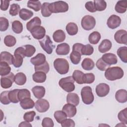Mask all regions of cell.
I'll return each mask as SVG.
<instances>
[{
  "instance_id": "cell-3",
  "label": "cell",
  "mask_w": 127,
  "mask_h": 127,
  "mask_svg": "<svg viewBox=\"0 0 127 127\" xmlns=\"http://www.w3.org/2000/svg\"><path fill=\"white\" fill-rule=\"evenodd\" d=\"M49 8L52 13L65 12L68 10V5L65 1H57L50 3Z\"/></svg>"
},
{
  "instance_id": "cell-22",
  "label": "cell",
  "mask_w": 127,
  "mask_h": 127,
  "mask_svg": "<svg viewBox=\"0 0 127 127\" xmlns=\"http://www.w3.org/2000/svg\"><path fill=\"white\" fill-rule=\"evenodd\" d=\"M53 38L54 41L57 43L62 42L65 39V34L62 30H57L53 33Z\"/></svg>"
},
{
  "instance_id": "cell-55",
  "label": "cell",
  "mask_w": 127,
  "mask_h": 127,
  "mask_svg": "<svg viewBox=\"0 0 127 127\" xmlns=\"http://www.w3.org/2000/svg\"><path fill=\"white\" fill-rule=\"evenodd\" d=\"M35 115H36V113L34 111L26 112L23 116V119L25 121L27 122H31L33 121Z\"/></svg>"
},
{
  "instance_id": "cell-8",
  "label": "cell",
  "mask_w": 127,
  "mask_h": 127,
  "mask_svg": "<svg viewBox=\"0 0 127 127\" xmlns=\"http://www.w3.org/2000/svg\"><path fill=\"white\" fill-rule=\"evenodd\" d=\"M81 24L82 28L85 30L92 29L96 25V20L94 17L90 15L84 16L81 19Z\"/></svg>"
},
{
  "instance_id": "cell-4",
  "label": "cell",
  "mask_w": 127,
  "mask_h": 127,
  "mask_svg": "<svg viewBox=\"0 0 127 127\" xmlns=\"http://www.w3.org/2000/svg\"><path fill=\"white\" fill-rule=\"evenodd\" d=\"M74 80L72 76H67L61 78L59 81L60 86L67 92H71L75 89Z\"/></svg>"
},
{
  "instance_id": "cell-28",
  "label": "cell",
  "mask_w": 127,
  "mask_h": 127,
  "mask_svg": "<svg viewBox=\"0 0 127 127\" xmlns=\"http://www.w3.org/2000/svg\"><path fill=\"white\" fill-rule=\"evenodd\" d=\"M81 66L84 70H90L94 67L95 63L92 59L90 58H85L81 63Z\"/></svg>"
},
{
  "instance_id": "cell-12",
  "label": "cell",
  "mask_w": 127,
  "mask_h": 127,
  "mask_svg": "<svg viewBox=\"0 0 127 127\" xmlns=\"http://www.w3.org/2000/svg\"><path fill=\"white\" fill-rule=\"evenodd\" d=\"M115 41L121 44H127V32L125 30L121 29L118 30L114 35Z\"/></svg>"
},
{
  "instance_id": "cell-53",
  "label": "cell",
  "mask_w": 127,
  "mask_h": 127,
  "mask_svg": "<svg viewBox=\"0 0 127 127\" xmlns=\"http://www.w3.org/2000/svg\"><path fill=\"white\" fill-rule=\"evenodd\" d=\"M9 26V22L7 18L3 17H0V31H6Z\"/></svg>"
},
{
  "instance_id": "cell-33",
  "label": "cell",
  "mask_w": 127,
  "mask_h": 127,
  "mask_svg": "<svg viewBox=\"0 0 127 127\" xmlns=\"http://www.w3.org/2000/svg\"><path fill=\"white\" fill-rule=\"evenodd\" d=\"M14 82L18 85H23L26 82V76L23 72H18L14 77Z\"/></svg>"
},
{
  "instance_id": "cell-11",
  "label": "cell",
  "mask_w": 127,
  "mask_h": 127,
  "mask_svg": "<svg viewBox=\"0 0 127 127\" xmlns=\"http://www.w3.org/2000/svg\"><path fill=\"white\" fill-rule=\"evenodd\" d=\"M35 107L38 112L44 113L49 109L50 104L46 99H39L35 103Z\"/></svg>"
},
{
  "instance_id": "cell-6",
  "label": "cell",
  "mask_w": 127,
  "mask_h": 127,
  "mask_svg": "<svg viewBox=\"0 0 127 127\" xmlns=\"http://www.w3.org/2000/svg\"><path fill=\"white\" fill-rule=\"evenodd\" d=\"M81 96L82 102L86 105L91 104L94 99L92 89L89 86H84L82 88L81 90Z\"/></svg>"
},
{
  "instance_id": "cell-54",
  "label": "cell",
  "mask_w": 127,
  "mask_h": 127,
  "mask_svg": "<svg viewBox=\"0 0 127 127\" xmlns=\"http://www.w3.org/2000/svg\"><path fill=\"white\" fill-rule=\"evenodd\" d=\"M96 66L98 69L101 71H104L106 69L107 67L109 66L104 61L102 60L101 58H100L97 60L96 63Z\"/></svg>"
},
{
  "instance_id": "cell-23",
  "label": "cell",
  "mask_w": 127,
  "mask_h": 127,
  "mask_svg": "<svg viewBox=\"0 0 127 127\" xmlns=\"http://www.w3.org/2000/svg\"><path fill=\"white\" fill-rule=\"evenodd\" d=\"M46 73L43 71H36L32 76L33 80L36 83H43L46 80Z\"/></svg>"
},
{
  "instance_id": "cell-24",
  "label": "cell",
  "mask_w": 127,
  "mask_h": 127,
  "mask_svg": "<svg viewBox=\"0 0 127 127\" xmlns=\"http://www.w3.org/2000/svg\"><path fill=\"white\" fill-rule=\"evenodd\" d=\"M66 102L67 103L71 104L75 106L79 103V98L78 95L74 93H69L66 96Z\"/></svg>"
},
{
  "instance_id": "cell-56",
  "label": "cell",
  "mask_w": 127,
  "mask_h": 127,
  "mask_svg": "<svg viewBox=\"0 0 127 127\" xmlns=\"http://www.w3.org/2000/svg\"><path fill=\"white\" fill-rule=\"evenodd\" d=\"M42 126L43 127H53L54 124L53 121L50 118H44L42 122Z\"/></svg>"
},
{
  "instance_id": "cell-10",
  "label": "cell",
  "mask_w": 127,
  "mask_h": 127,
  "mask_svg": "<svg viewBox=\"0 0 127 127\" xmlns=\"http://www.w3.org/2000/svg\"><path fill=\"white\" fill-rule=\"evenodd\" d=\"M30 33L34 38L40 40L45 36L46 30L43 26H37L30 30Z\"/></svg>"
},
{
  "instance_id": "cell-34",
  "label": "cell",
  "mask_w": 127,
  "mask_h": 127,
  "mask_svg": "<svg viewBox=\"0 0 127 127\" xmlns=\"http://www.w3.org/2000/svg\"><path fill=\"white\" fill-rule=\"evenodd\" d=\"M19 15L22 20L25 21L29 19L33 15V12L26 8H22L20 10Z\"/></svg>"
},
{
  "instance_id": "cell-13",
  "label": "cell",
  "mask_w": 127,
  "mask_h": 127,
  "mask_svg": "<svg viewBox=\"0 0 127 127\" xmlns=\"http://www.w3.org/2000/svg\"><path fill=\"white\" fill-rule=\"evenodd\" d=\"M121 23V18L115 14L111 15L107 20V24L109 28L114 29L118 27Z\"/></svg>"
},
{
  "instance_id": "cell-42",
  "label": "cell",
  "mask_w": 127,
  "mask_h": 127,
  "mask_svg": "<svg viewBox=\"0 0 127 127\" xmlns=\"http://www.w3.org/2000/svg\"><path fill=\"white\" fill-rule=\"evenodd\" d=\"M3 42L4 44L6 46L10 47H13L15 45L16 42V40L14 36L10 35H8L4 37Z\"/></svg>"
},
{
  "instance_id": "cell-37",
  "label": "cell",
  "mask_w": 127,
  "mask_h": 127,
  "mask_svg": "<svg viewBox=\"0 0 127 127\" xmlns=\"http://www.w3.org/2000/svg\"><path fill=\"white\" fill-rule=\"evenodd\" d=\"M81 54L78 52L72 51L70 54V59L71 63L74 64H78L81 60Z\"/></svg>"
},
{
  "instance_id": "cell-40",
  "label": "cell",
  "mask_w": 127,
  "mask_h": 127,
  "mask_svg": "<svg viewBox=\"0 0 127 127\" xmlns=\"http://www.w3.org/2000/svg\"><path fill=\"white\" fill-rule=\"evenodd\" d=\"M93 3L96 11L104 10L107 7V3L105 0H95Z\"/></svg>"
},
{
  "instance_id": "cell-58",
  "label": "cell",
  "mask_w": 127,
  "mask_h": 127,
  "mask_svg": "<svg viewBox=\"0 0 127 127\" xmlns=\"http://www.w3.org/2000/svg\"><path fill=\"white\" fill-rule=\"evenodd\" d=\"M85 7L86 9L90 12H95V11H96L94 7V3L92 1L86 2L85 4Z\"/></svg>"
},
{
  "instance_id": "cell-41",
  "label": "cell",
  "mask_w": 127,
  "mask_h": 127,
  "mask_svg": "<svg viewBox=\"0 0 127 127\" xmlns=\"http://www.w3.org/2000/svg\"><path fill=\"white\" fill-rule=\"evenodd\" d=\"M12 29L15 33H21L23 30V25L22 23L18 20L13 21L12 23Z\"/></svg>"
},
{
  "instance_id": "cell-19",
  "label": "cell",
  "mask_w": 127,
  "mask_h": 127,
  "mask_svg": "<svg viewBox=\"0 0 127 127\" xmlns=\"http://www.w3.org/2000/svg\"><path fill=\"white\" fill-rule=\"evenodd\" d=\"M115 98L118 102L124 103L127 101V92L125 89L118 90L115 94Z\"/></svg>"
},
{
  "instance_id": "cell-16",
  "label": "cell",
  "mask_w": 127,
  "mask_h": 127,
  "mask_svg": "<svg viewBox=\"0 0 127 127\" xmlns=\"http://www.w3.org/2000/svg\"><path fill=\"white\" fill-rule=\"evenodd\" d=\"M101 59L109 65L115 64L118 62L117 56L113 53H106L102 56Z\"/></svg>"
},
{
  "instance_id": "cell-29",
  "label": "cell",
  "mask_w": 127,
  "mask_h": 127,
  "mask_svg": "<svg viewBox=\"0 0 127 127\" xmlns=\"http://www.w3.org/2000/svg\"><path fill=\"white\" fill-rule=\"evenodd\" d=\"M65 29L68 34L71 36L76 35L78 30L77 25L74 22L68 23L66 26Z\"/></svg>"
},
{
  "instance_id": "cell-49",
  "label": "cell",
  "mask_w": 127,
  "mask_h": 127,
  "mask_svg": "<svg viewBox=\"0 0 127 127\" xmlns=\"http://www.w3.org/2000/svg\"><path fill=\"white\" fill-rule=\"evenodd\" d=\"M25 49V55L27 57H31L36 52L35 48L31 45H26L24 46Z\"/></svg>"
},
{
  "instance_id": "cell-35",
  "label": "cell",
  "mask_w": 127,
  "mask_h": 127,
  "mask_svg": "<svg viewBox=\"0 0 127 127\" xmlns=\"http://www.w3.org/2000/svg\"><path fill=\"white\" fill-rule=\"evenodd\" d=\"M101 39V35L97 31L92 32L88 37V40L90 43L92 44H97Z\"/></svg>"
},
{
  "instance_id": "cell-48",
  "label": "cell",
  "mask_w": 127,
  "mask_h": 127,
  "mask_svg": "<svg viewBox=\"0 0 127 127\" xmlns=\"http://www.w3.org/2000/svg\"><path fill=\"white\" fill-rule=\"evenodd\" d=\"M95 80V75L92 73H84L83 77V83L90 84Z\"/></svg>"
},
{
  "instance_id": "cell-15",
  "label": "cell",
  "mask_w": 127,
  "mask_h": 127,
  "mask_svg": "<svg viewBox=\"0 0 127 127\" xmlns=\"http://www.w3.org/2000/svg\"><path fill=\"white\" fill-rule=\"evenodd\" d=\"M62 111H64L67 117L69 118L73 117L77 112L75 106L69 103L65 104L63 107Z\"/></svg>"
},
{
  "instance_id": "cell-50",
  "label": "cell",
  "mask_w": 127,
  "mask_h": 127,
  "mask_svg": "<svg viewBox=\"0 0 127 127\" xmlns=\"http://www.w3.org/2000/svg\"><path fill=\"white\" fill-rule=\"evenodd\" d=\"M50 3L48 2H44L41 7V13L43 16L44 17H49L52 12L50 11L49 8V5Z\"/></svg>"
},
{
  "instance_id": "cell-14",
  "label": "cell",
  "mask_w": 127,
  "mask_h": 127,
  "mask_svg": "<svg viewBox=\"0 0 127 127\" xmlns=\"http://www.w3.org/2000/svg\"><path fill=\"white\" fill-rule=\"evenodd\" d=\"M95 90L97 95L99 97H103L107 95L109 93L110 87L107 84L101 83L96 86Z\"/></svg>"
},
{
  "instance_id": "cell-2",
  "label": "cell",
  "mask_w": 127,
  "mask_h": 127,
  "mask_svg": "<svg viewBox=\"0 0 127 127\" xmlns=\"http://www.w3.org/2000/svg\"><path fill=\"white\" fill-rule=\"evenodd\" d=\"M54 66L56 71L60 74H66L69 70V64L65 59H56L54 62Z\"/></svg>"
},
{
  "instance_id": "cell-30",
  "label": "cell",
  "mask_w": 127,
  "mask_h": 127,
  "mask_svg": "<svg viewBox=\"0 0 127 127\" xmlns=\"http://www.w3.org/2000/svg\"><path fill=\"white\" fill-rule=\"evenodd\" d=\"M41 24V20L40 18L37 16L34 17L26 24L27 29L30 31V30L35 26H40Z\"/></svg>"
},
{
  "instance_id": "cell-60",
  "label": "cell",
  "mask_w": 127,
  "mask_h": 127,
  "mask_svg": "<svg viewBox=\"0 0 127 127\" xmlns=\"http://www.w3.org/2000/svg\"><path fill=\"white\" fill-rule=\"evenodd\" d=\"M83 46V45L81 43H75L72 46V51L78 52L81 53V51Z\"/></svg>"
},
{
  "instance_id": "cell-57",
  "label": "cell",
  "mask_w": 127,
  "mask_h": 127,
  "mask_svg": "<svg viewBox=\"0 0 127 127\" xmlns=\"http://www.w3.org/2000/svg\"><path fill=\"white\" fill-rule=\"evenodd\" d=\"M61 126L63 127H74L75 123L73 120L70 119H65L61 123Z\"/></svg>"
},
{
  "instance_id": "cell-38",
  "label": "cell",
  "mask_w": 127,
  "mask_h": 127,
  "mask_svg": "<svg viewBox=\"0 0 127 127\" xmlns=\"http://www.w3.org/2000/svg\"><path fill=\"white\" fill-rule=\"evenodd\" d=\"M27 7L35 11H38L41 8L42 5L39 0H29L27 2Z\"/></svg>"
},
{
  "instance_id": "cell-59",
  "label": "cell",
  "mask_w": 127,
  "mask_h": 127,
  "mask_svg": "<svg viewBox=\"0 0 127 127\" xmlns=\"http://www.w3.org/2000/svg\"><path fill=\"white\" fill-rule=\"evenodd\" d=\"M1 4H0V9L1 10H6L9 6L10 1L6 0H1L0 1Z\"/></svg>"
},
{
  "instance_id": "cell-21",
  "label": "cell",
  "mask_w": 127,
  "mask_h": 127,
  "mask_svg": "<svg viewBox=\"0 0 127 127\" xmlns=\"http://www.w3.org/2000/svg\"><path fill=\"white\" fill-rule=\"evenodd\" d=\"M34 96L37 99H41L45 94V88L42 86H35L32 88Z\"/></svg>"
},
{
  "instance_id": "cell-17",
  "label": "cell",
  "mask_w": 127,
  "mask_h": 127,
  "mask_svg": "<svg viewBox=\"0 0 127 127\" xmlns=\"http://www.w3.org/2000/svg\"><path fill=\"white\" fill-rule=\"evenodd\" d=\"M69 51L70 47L66 43L59 44L56 50V52L58 55H66L69 53Z\"/></svg>"
},
{
  "instance_id": "cell-43",
  "label": "cell",
  "mask_w": 127,
  "mask_h": 127,
  "mask_svg": "<svg viewBox=\"0 0 127 127\" xmlns=\"http://www.w3.org/2000/svg\"><path fill=\"white\" fill-rule=\"evenodd\" d=\"M54 118L56 120L57 122L61 124L64 120H65L67 116L65 113L63 111H57L54 113Z\"/></svg>"
},
{
  "instance_id": "cell-47",
  "label": "cell",
  "mask_w": 127,
  "mask_h": 127,
  "mask_svg": "<svg viewBox=\"0 0 127 127\" xmlns=\"http://www.w3.org/2000/svg\"><path fill=\"white\" fill-rule=\"evenodd\" d=\"M9 91H4L2 92L0 95V101L1 103L3 105H8L11 102L8 96Z\"/></svg>"
},
{
  "instance_id": "cell-26",
  "label": "cell",
  "mask_w": 127,
  "mask_h": 127,
  "mask_svg": "<svg viewBox=\"0 0 127 127\" xmlns=\"http://www.w3.org/2000/svg\"><path fill=\"white\" fill-rule=\"evenodd\" d=\"M127 8V1L126 0H119L118 1L115 7L116 11L119 13H125Z\"/></svg>"
},
{
  "instance_id": "cell-44",
  "label": "cell",
  "mask_w": 127,
  "mask_h": 127,
  "mask_svg": "<svg viewBox=\"0 0 127 127\" xmlns=\"http://www.w3.org/2000/svg\"><path fill=\"white\" fill-rule=\"evenodd\" d=\"M18 97L19 101L27 98L31 97V93L30 91L27 89H19L18 93Z\"/></svg>"
},
{
  "instance_id": "cell-18",
  "label": "cell",
  "mask_w": 127,
  "mask_h": 127,
  "mask_svg": "<svg viewBox=\"0 0 127 127\" xmlns=\"http://www.w3.org/2000/svg\"><path fill=\"white\" fill-rule=\"evenodd\" d=\"M46 61V56L42 53H38L35 57L30 59L31 63L35 66L40 65Z\"/></svg>"
},
{
  "instance_id": "cell-36",
  "label": "cell",
  "mask_w": 127,
  "mask_h": 127,
  "mask_svg": "<svg viewBox=\"0 0 127 127\" xmlns=\"http://www.w3.org/2000/svg\"><path fill=\"white\" fill-rule=\"evenodd\" d=\"M84 73L79 70H74L72 73V77L74 81L76 82L78 84H82L83 83V77Z\"/></svg>"
},
{
  "instance_id": "cell-25",
  "label": "cell",
  "mask_w": 127,
  "mask_h": 127,
  "mask_svg": "<svg viewBox=\"0 0 127 127\" xmlns=\"http://www.w3.org/2000/svg\"><path fill=\"white\" fill-rule=\"evenodd\" d=\"M13 59V56L9 52L4 51L1 52L0 54V61L6 62L9 65L12 64Z\"/></svg>"
},
{
  "instance_id": "cell-31",
  "label": "cell",
  "mask_w": 127,
  "mask_h": 127,
  "mask_svg": "<svg viewBox=\"0 0 127 127\" xmlns=\"http://www.w3.org/2000/svg\"><path fill=\"white\" fill-rule=\"evenodd\" d=\"M117 53L122 62L125 63H127V47L126 46L119 48Z\"/></svg>"
},
{
  "instance_id": "cell-5",
  "label": "cell",
  "mask_w": 127,
  "mask_h": 127,
  "mask_svg": "<svg viewBox=\"0 0 127 127\" xmlns=\"http://www.w3.org/2000/svg\"><path fill=\"white\" fill-rule=\"evenodd\" d=\"M25 57V49L22 47H18L14 52L12 64L15 67H20L23 63V58Z\"/></svg>"
},
{
  "instance_id": "cell-52",
  "label": "cell",
  "mask_w": 127,
  "mask_h": 127,
  "mask_svg": "<svg viewBox=\"0 0 127 127\" xmlns=\"http://www.w3.org/2000/svg\"><path fill=\"white\" fill-rule=\"evenodd\" d=\"M20 5L17 3H13L10 5L9 9V14L11 16H15L19 13L20 11Z\"/></svg>"
},
{
  "instance_id": "cell-9",
  "label": "cell",
  "mask_w": 127,
  "mask_h": 127,
  "mask_svg": "<svg viewBox=\"0 0 127 127\" xmlns=\"http://www.w3.org/2000/svg\"><path fill=\"white\" fill-rule=\"evenodd\" d=\"M14 77L15 75L12 72H10L5 76H2L0 78L1 87L4 89L10 88L14 81Z\"/></svg>"
},
{
  "instance_id": "cell-51",
  "label": "cell",
  "mask_w": 127,
  "mask_h": 127,
  "mask_svg": "<svg viewBox=\"0 0 127 127\" xmlns=\"http://www.w3.org/2000/svg\"><path fill=\"white\" fill-rule=\"evenodd\" d=\"M119 120L124 124H127V109L125 108L121 111L118 115Z\"/></svg>"
},
{
  "instance_id": "cell-27",
  "label": "cell",
  "mask_w": 127,
  "mask_h": 127,
  "mask_svg": "<svg viewBox=\"0 0 127 127\" xmlns=\"http://www.w3.org/2000/svg\"><path fill=\"white\" fill-rule=\"evenodd\" d=\"M20 105L22 109L27 110L33 108L35 106V103L30 98H27L21 100Z\"/></svg>"
},
{
  "instance_id": "cell-1",
  "label": "cell",
  "mask_w": 127,
  "mask_h": 127,
  "mask_svg": "<svg viewBox=\"0 0 127 127\" xmlns=\"http://www.w3.org/2000/svg\"><path fill=\"white\" fill-rule=\"evenodd\" d=\"M124 74L123 69L119 66L108 67L105 72V76L107 79L110 81L122 78Z\"/></svg>"
},
{
  "instance_id": "cell-61",
  "label": "cell",
  "mask_w": 127,
  "mask_h": 127,
  "mask_svg": "<svg viewBox=\"0 0 127 127\" xmlns=\"http://www.w3.org/2000/svg\"><path fill=\"white\" fill-rule=\"evenodd\" d=\"M18 127H32V125H31L28 122H27V121H24V122H22L19 125H18Z\"/></svg>"
},
{
  "instance_id": "cell-39",
  "label": "cell",
  "mask_w": 127,
  "mask_h": 127,
  "mask_svg": "<svg viewBox=\"0 0 127 127\" xmlns=\"http://www.w3.org/2000/svg\"><path fill=\"white\" fill-rule=\"evenodd\" d=\"M19 91V89H15L9 91L8 96L11 102L13 103H17L19 101L18 97V93Z\"/></svg>"
},
{
  "instance_id": "cell-46",
  "label": "cell",
  "mask_w": 127,
  "mask_h": 127,
  "mask_svg": "<svg viewBox=\"0 0 127 127\" xmlns=\"http://www.w3.org/2000/svg\"><path fill=\"white\" fill-rule=\"evenodd\" d=\"M34 69L35 71H43L45 73H47L50 70V66L48 63L46 61L43 64L35 66Z\"/></svg>"
},
{
  "instance_id": "cell-20",
  "label": "cell",
  "mask_w": 127,
  "mask_h": 127,
  "mask_svg": "<svg viewBox=\"0 0 127 127\" xmlns=\"http://www.w3.org/2000/svg\"><path fill=\"white\" fill-rule=\"evenodd\" d=\"M112 44L111 42L108 39L103 40L98 47V50L101 53H104L108 51H109L111 47Z\"/></svg>"
},
{
  "instance_id": "cell-45",
  "label": "cell",
  "mask_w": 127,
  "mask_h": 127,
  "mask_svg": "<svg viewBox=\"0 0 127 127\" xmlns=\"http://www.w3.org/2000/svg\"><path fill=\"white\" fill-rule=\"evenodd\" d=\"M93 52L94 49L93 47L90 44H87L83 45L81 51V53L82 55L90 56L93 54Z\"/></svg>"
},
{
  "instance_id": "cell-7",
  "label": "cell",
  "mask_w": 127,
  "mask_h": 127,
  "mask_svg": "<svg viewBox=\"0 0 127 127\" xmlns=\"http://www.w3.org/2000/svg\"><path fill=\"white\" fill-rule=\"evenodd\" d=\"M39 42L43 50H44L48 54L52 53L55 46L53 45L49 36L45 35L42 40H39Z\"/></svg>"
},
{
  "instance_id": "cell-32",
  "label": "cell",
  "mask_w": 127,
  "mask_h": 127,
  "mask_svg": "<svg viewBox=\"0 0 127 127\" xmlns=\"http://www.w3.org/2000/svg\"><path fill=\"white\" fill-rule=\"evenodd\" d=\"M11 71V67L9 64L4 62H0V75L5 76L8 74Z\"/></svg>"
}]
</instances>
